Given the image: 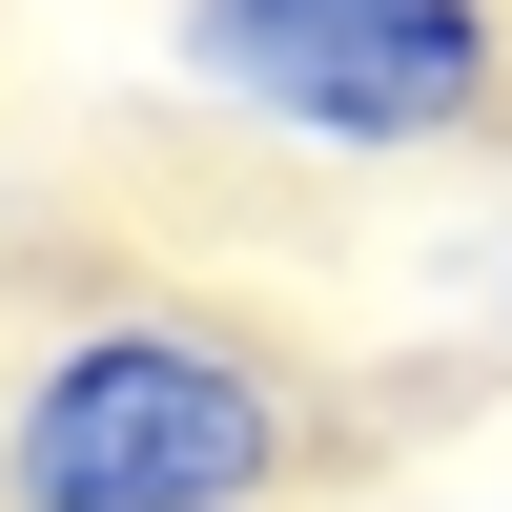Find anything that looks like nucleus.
Returning <instances> with one entry per match:
<instances>
[{
  "instance_id": "obj_1",
  "label": "nucleus",
  "mask_w": 512,
  "mask_h": 512,
  "mask_svg": "<svg viewBox=\"0 0 512 512\" xmlns=\"http://www.w3.org/2000/svg\"><path fill=\"white\" fill-rule=\"evenodd\" d=\"M308 492V369L226 308L103 287L0 369V512H287Z\"/></svg>"
},
{
  "instance_id": "obj_2",
  "label": "nucleus",
  "mask_w": 512,
  "mask_h": 512,
  "mask_svg": "<svg viewBox=\"0 0 512 512\" xmlns=\"http://www.w3.org/2000/svg\"><path fill=\"white\" fill-rule=\"evenodd\" d=\"M164 82L287 164H451L512 123V0H164Z\"/></svg>"
}]
</instances>
